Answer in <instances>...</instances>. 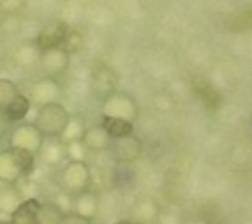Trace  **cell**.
Wrapping results in <instances>:
<instances>
[{"label": "cell", "instance_id": "cell-1", "mask_svg": "<svg viewBox=\"0 0 252 224\" xmlns=\"http://www.w3.org/2000/svg\"><path fill=\"white\" fill-rule=\"evenodd\" d=\"M35 153L18 149V147H2L0 149V183L18 185L26 179L35 167Z\"/></svg>", "mask_w": 252, "mask_h": 224}, {"label": "cell", "instance_id": "cell-2", "mask_svg": "<svg viewBox=\"0 0 252 224\" xmlns=\"http://www.w3.org/2000/svg\"><path fill=\"white\" fill-rule=\"evenodd\" d=\"M69 110L61 104V102H47V104H41L35 112V118H33V124L39 128V132L45 136V138H59L63 134V130L67 128L69 124Z\"/></svg>", "mask_w": 252, "mask_h": 224}, {"label": "cell", "instance_id": "cell-3", "mask_svg": "<svg viewBox=\"0 0 252 224\" xmlns=\"http://www.w3.org/2000/svg\"><path fill=\"white\" fill-rule=\"evenodd\" d=\"M91 181H93L91 167L83 159H67V163L61 167V173H59L61 191H65L71 196L89 191Z\"/></svg>", "mask_w": 252, "mask_h": 224}, {"label": "cell", "instance_id": "cell-4", "mask_svg": "<svg viewBox=\"0 0 252 224\" xmlns=\"http://www.w3.org/2000/svg\"><path fill=\"white\" fill-rule=\"evenodd\" d=\"M43 141H45V136L39 132V128L33 122H26V120L18 122L8 136V145L35 153V155L43 147Z\"/></svg>", "mask_w": 252, "mask_h": 224}, {"label": "cell", "instance_id": "cell-5", "mask_svg": "<svg viewBox=\"0 0 252 224\" xmlns=\"http://www.w3.org/2000/svg\"><path fill=\"white\" fill-rule=\"evenodd\" d=\"M102 114L110 118H122V120L134 122L138 116V104L130 94L112 92L106 100H102Z\"/></svg>", "mask_w": 252, "mask_h": 224}, {"label": "cell", "instance_id": "cell-6", "mask_svg": "<svg viewBox=\"0 0 252 224\" xmlns=\"http://www.w3.org/2000/svg\"><path fill=\"white\" fill-rule=\"evenodd\" d=\"M110 153H112L114 161H120V163H134V161H138L140 155H142V140L136 138L134 134H132V136H126V138L112 140Z\"/></svg>", "mask_w": 252, "mask_h": 224}, {"label": "cell", "instance_id": "cell-7", "mask_svg": "<svg viewBox=\"0 0 252 224\" xmlns=\"http://www.w3.org/2000/svg\"><path fill=\"white\" fill-rule=\"evenodd\" d=\"M116 86V77L108 67H98L93 73V81H91V92L94 98L98 100H106Z\"/></svg>", "mask_w": 252, "mask_h": 224}, {"label": "cell", "instance_id": "cell-8", "mask_svg": "<svg viewBox=\"0 0 252 224\" xmlns=\"http://www.w3.org/2000/svg\"><path fill=\"white\" fill-rule=\"evenodd\" d=\"M67 65H69V53L63 51L61 47H53L41 53V67L51 79H57L59 75H63Z\"/></svg>", "mask_w": 252, "mask_h": 224}, {"label": "cell", "instance_id": "cell-9", "mask_svg": "<svg viewBox=\"0 0 252 224\" xmlns=\"http://www.w3.org/2000/svg\"><path fill=\"white\" fill-rule=\"evenodd\" d=\"M81 141H83V145H85L89 151H94V153H98V151H106V149H110V145H112V138H110V134H108L100 124H98V126L85 128Z\"/></svg>", "mask_w": 252, "mask_h": 224}, {"label": "cell", "instance_id": "cell-10", "mask_svg": "<svg viewBox=\"0 0 252 224\" xmlns=\"http://www.w3.org/2000/svg\"><path fill=\"white\" fill-rule=\"evenodd\" d=\"M136 183V171L132 167V163H120L114 161L112 169H110V185L116 191H126L132 189Z\"/></svg>", "mask_w": 252, "mask_h": 224}, {"label": "cell", "instance_id": "cell-11", "mask_svg": "<svg viewBox=\"0 0 252 224\" xmlns=\"http://www.w3.org/2000/svg\"><path fill=\"white\" fill-rule=\"evenodd\" d=\"M67 35V28L65 24H51L47 26L39 35H37V47L41 51H47V49H53V47H61L63 39Z\"/></svg>", "mask_w": 252, "mask_h": 224}, {"label": "cell", "instance_id": "cell-12", "mask_svg": "<svg viewBox=\"0 0 252 224\" xmlns=\"http://www.w3.org/2000/svg\"><path fill=\"white\" fill-rule=\"evenodd\" d=\"M41 157V161H45L47 165H59L65 157H67V149L65 143L59 138H45L43 147L37 153Z\"/></svg>", "mask_w": 252, "mask_h": 224}, {"label": "cell", "instance_id": "cell-13", "mask_svg": "<svg viewBox=\"0 0 252 224\" xmlns=\"http://www.w3.org/2000/svg\"><path fill=\"white\" fill-rule=\"evenodd\" d=\"M37 198H24V202L10 214V224H39L37 222Z\"/></svg>", "mask_w": 252, "mask_h": 224}, {"label": "cell", "instance_id": "cell-14", "mask_svg": "<svg viewBox=\"0 0 252 224\" xmlns=\"http://www.w3.org/2000/svg\"><path fill=\"white\" fill-rule=\"evenodd\" d=\"M57 96H59V86H57L55 79H45V81H39V83H35L32 86V98L39 106L41 104H47V102H55Z\"/></svg>", "mask_w": 252, "mask_h": 224}, {"label": "cell", "instance_id": "cell-15", "mask_svg": "<svg viewBox=\"0 0 252 224\" xmlns=\"http://www.w3.org/2000/svg\"><path fill=\"white\" fill-rule=\"evenodd\" d=\"M96 210H98V196L91 189L73 196V212L87 216V218H93L96 214Z\"/></svg>", "mask_w": 252, "mask_h": 224}, {"label": "cell", "instance_id": "cell-16", "mask_svg": "<svg viewBox=\"0 0 252 224\" xmlns=\"http://www.w3.org/2000/svg\"><path fill=\"white\" fill-rule=\"evenodd\" d=\"M22 202H24V196L18 185H4V183L0 185V212L10 216Z\"/></svg>", "mask_w": 252, "mask_h": 224}, {"label": "cell", "instance_id": "cell-17", "mask_svg": "<svg viewBox=\"0 0 252 224\" xmlns=\"http://www.w3.org/2000/svg\"><path fill=\"white\" fill-rule=\"evenodd\" d=\"M30 108H32V100L26 96V94H18L6 108H4V114L6 118L12 122V124H18V122H24L26 116L30 114Z\"/></svg>", "mask_w": 252, "mask_h": 224}, {"label": "cell", "instance_id": "cell-18", "mask_svg": "<svg viewBox=\"0 0 252 224\" xmlns=\"http://www.w3.org/2000/svg\"><path fill=\"white\" fill-rule=\"evenodd\" d=\"M100 126L110 134L112 140H118V138H126V136H132L134 134V122L130 120H122V118H110V116H104Z\"/></svg>", "mask_w": 252, "mask_h": 224}, {"label": "cell", "instance_id": "cell-19", "mask_svg": "<svg viewBox=\"0 0 252 224\" xmlns=\"http://www.w3.org/2000/svg\"><path fill=\"white\" fill-rule=\"evenodd\" d=\"M63 216H65V210L55 200L39 202V208H37V222L39 224H61Z\"/></svg>", "mask_w": 252, "mask_h": 224}, {"label": "cell", "instance_id": "cell-20", "mask_svg": "<svg viewBox=\"0 0 252 224\" xmlns=\"http://www.w3.org/2000/svg\"><path fill=\"white\" fill-rule=\"evenodd\" d=\"M83 132H85V126H83V120L77 118V116H71L69 118V124L67 128L63 130V134L59 136V140L63 143H71V141H77L83 138Z\"/></svg>", "mask_w": 252, "mask_h": 224}, {"label": "cell", "instance_id": "cell-21", "mask_svg": "<svg viewBox=\"0 0 252 224\" xmlns=\"http://www.w3.org/2000/svg\"><path fill=\"white\" fill-rule=\"evenodd\" d=\"M20 94V88L10 79H0V110H4L16 96Z\"/></svg>", "mask_w": 252, "mask_h": 224}, {"label": "cell", "instance_id": "cell-22", "mask_svg": "<svg viewBox=\"0 0 252 224\" xmlns=\"http://www.w3.org/2000/svg\"><path fill=\"white\" fill-rule=\"evenodd\" d=\"M81 45H83L81 33H79V31H67L63 43H61V49L67 51V53H77V51L81 49Z\"/></svg>", "mask_w": 252, "mask_h": 224}, {"label": "cell", "instance_id": "cell-23", "mask_svg": "<svg viewBox=\"0 0 252 224\" xmlns=\"http://www.w3.org/2000/svg\"><path fill=\"white\" fill-rule=\"evenodd\" d=\"M61 224H93V218H87V216H81L77 212H65Z\"/></svg>", "mask_w": 252, "mask_h": 224}, {"label": "cell", "instance_id": "cell-24", "mask_svg": "<svg viewBox=\"0 0 252 224\" xmlns=\"http://www.w3.org/2000/svg\"><path fill=\"white\" fill-rule=\"evenodd\" d=\"M201 96H203V100H205L211 108H215V106L219 104V94H217L213 88H209V86H205V90L201 92Z\"/></svg>", "mask_w": 252, "mask_h": 224}, {"label": "cell", "instance_id": "cell-25", "mask_svg": "<svg viewBox=\"0 0 252 224\" xmlns=\"http://www.w3.org/2000/svg\"><path fill=\"white\" fill-rule=\"evenodd\" d=\"M10 124H12V122L6 118L4 110H0V141L10 136V132H12V130H10Z\"/></svg>", "mask_w": 252, "mask_h": 224}, {"label": "cell", "instance_id": "cell-26", "mask_svg": "<svg viewBox=\"0 0 252 224\" xmlns=\"http://www.w3.org/2000/svg\"><path fill=\"white\" fill-rule=\"evenodd\" d=\"M114 224H132V220H116Z\"/></svg>", "mask_w": 252, "mask_h": 224}, {"label": "cell", "instance_id": "cell-27", "mask_svg": "<svg viewBox=\"0 0 252 224\" xmlns=\"http://www.w3.org/2000/svg\"><path fill=\"white\" fill-rule=\"evenodd\" d=\"M132 224H146V222H140V220H132Z\"/></svg>", "mask_w": 252, "mask_h": 224}, {"label": "cell", "instance_id": "cell-28", "mask_svg": "<svg viewBox=\"0 0 252 224\" xmlns=\"http://www.w3.org/2000/svg\"><path fill=\"white\" fill-rule=\"evenodd\" d=\"M0 224H10V220H0Z\"/></svg>", "mask_w": 252, "mask_h": 224}]
</instances>
